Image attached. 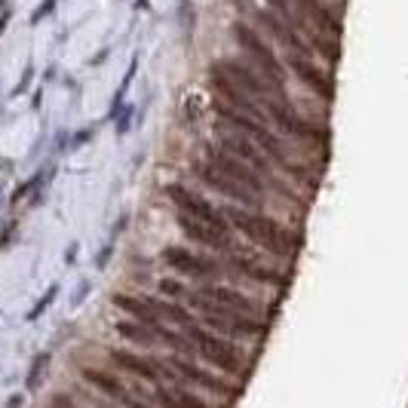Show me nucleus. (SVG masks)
Segmentation results:
<instances>
[{"label":"nucleus","mask_w":408,"mask_h":408,"mask_svg":"<svg viewBox=\"0 0 408 408\" xmlns=\"http://www.w3.org/2000/svg\"><path fill=\"white\" fill-rule=\"evenodd\" d=\"M221 212H225L230 230L243 234L249 243H255V245H261V249H267V252H273V255H280V258H286V255H292V252H295L298 236H292L289 230L280 225V221L271 218V215L249 212V209H243V206H225Z\"/></svg>","instance_id":"1"},{"label":"nucleus","mask_w":408,"mask_h":408,"mask_svg":"<svg viewBox=\"0 0 408 408\" xmlns=\"http://www.w3.org/2000/svg\"><path fill=\"white\" fill-rule=\"evenodd\" d=\"M230 37H234L236 46L252 59V68H258V74L264 77L273 89L286 92V65H282L280 56L273 52V46L261 37V31L245 25V22H234V25H230Z\"/></svg>","instance_id":"2"},{"label":"nucleus","mask_w":408,"mask_h":408,"mask_svg":"<svg viewBox=\"0 0 408 408\" xmlns=\"http://www.w3.org/2000/svg\"><path fill=\"white\" fill-rule=\"evenodd\" d=\"M181 332L197 344V356H203L206 363H212L215 368H221V372H227V375H236L243 368V347H236V341L206 332L199 322L190 328H181Z\"/></svg>","instance_id":"3"},{"label":"nucleus","mask_w":408,"mask_h":408,"mask_svg":"<svg viewBox=\"0 0 408 408\" xmlns=\"http://www.w3.org/2000/svg\"><path fill=\"white\" fill-rule=\"evenodd\" d=\"M264 114H267V120L276 123V129L289 138H304V142H319V144L328 142V129L301 117V114L292 107L289 98H271V102L264 105Z\"/></svg>","instance_id":"4"},{"label":"nucleus","mask_w":408,"mask_h":408,"mask_svg":"<svg viewBox=\"0 0 408 408\" xmlns=\"http://www.w3.org/2000/svg\"><path fill=\"white\" fill-rule=\"evenodd\" d=\"M166 197L181 215H188V218H194V221H203V225H209L212 230H218V234H230L225 212L215 209L209 199L199 197L197 190L184 188V184H166Z\"/></svg>","instance_id":"5"},{"label":"nucleus","mask_w":408,"mask_h":408,"mask_svg":"<svg viewBox=\"0 0 408 408\" xmlns=\"http://www.w3.org/2000/svg\"><path fill=\"white\" fill-rule=\"evenodd\" d=\"M107 356H111V363L123 368V372H129V375H135V378H142V381H148L157 387L160 381H169L172 387H181V381H179V375L172 372V368L166 365V359H157V356H138V353L133 350H123V347H111L107 350Z\"/></svg>","instance_id":"6"},{"label":"nucleus","mask_w":408,"mask_h":408,"mask_svg":"<svg viewBox=\"0 0 408 408\" xmlns=\"http://www.w3.org/2000/svg\"><path fill=\"white\" fill-rule=\"evenodd\" d=\"M203 153H206V160H203L206 166H212L215 172L227 175L230 181L243 184L245 190H252V194H255V197H261V199H264V194H267V181L261 179V175H258L252 166H245L243 160L230 157V153H227V151H221L218 144H206V148H203Z\"/></svg>","instance_id":"7"},{"label":"nucleus","mask_w":408,"mask_h":408,"mask_svg":"<svg viewBox=\"0 0 408 408\" xmlns=\"http://www.w3.org/2000/svg\"><path fill=\"white\" fill-rule=\"evenodd\" d=\"M215 65H218L221 71H225L227 80H234L243 92H249V96L255 98V102H261V107L271 102V98H289L286 92L273 89L271 83H267L264 77L258 74V68H252L249 61H243V59H221V61H215Z\"/></svg>","instance_id":"8"},{"label":"nucleus","mask_w":408,"mask_h":408,"mask_svg":"<svg viewBox=\"0 0 408 408\" xmlns=\"http://www.w3.org/2000/svg\"><path fill=\"white\" fill-rule=\"evenodd\" d=\"M215 133H218V148H221V151H227L230 157L243 160L245 166L255 169L261 179L267 181V188H280V184H276V179H273V166H271V160H267L264 153H261V148H258L255 142H252V138H245L243 133H225L221 126L215 129ZM280 190H282V188H280Z\"/></svg>","instance_id":"9"},{"label":"nucleus","mask_w":408,"mask_h":408,"mask_svg":"<svg viewBox=\"0 0 408 408\" xmlns=\"http://www.w3.org/2000/svg\"><path fill=\"white\" fill-rule=\"evenodd\" d=\"M203 326L218 332L221 338H261L267 332V326L258 317H245V313H234L225 307H209V313H203Z\"/></svg>","instance_id":"10"},{"label":"nucleus","mask_w":408,"mask_h":408,"mask_svg":"<svg viewBox=\"0 0 408 408\" xmlns=\"http://www.w3.org/2000/svg\"><path fill=\"white\" fill-rule=\"evenodd\" d=\"M209 89L215 92V98H218V102L230 105L234 111H240V114H245V117L264 123V126L271 123V120H267V114H264V107H261V102H255V98H252L249 92H243L234 80H227L225 71H221L218 65H212V68H209Z\"/></svg>","instance_id":"11"},{"label":"nucleus","mask_w":408,"mask_h":408,"mask_svg":"<svg viewBox=\"0 0 408 408\" xmlns=\"http://www.w3.org/2000/svg\"><path fill=\"white\" fill-rule=\"evenodd\" d=\"M160 258H163L175 273L190 276V280H221V273H225L221 261L206 258V255H199V252H190V249H184V245H166Z\"/></svg>","instance_id":"12"},{"label":"nucleus","mask_w":408,"mask_h":408,"mask_svg":"<svg viewBox=\"0 0 408 408\" xmlns=\"http://www.w3.org/2000/svg\"><path fill=\"white\" fill-rule=\"evenodd\" d=\"M282 65H286V71L295 74V80L301 83L304 89H310L313 96L322 98V102H332V98H335V80H332V74L322 71V68L313 59L292 56V52H289Z\"/></svg>","instance_id":"13"},{"label":"nucleus","mask_w":408,"mask_h":408,"mask_svg":"<svg viewBox=\"0 0 408 408\" xmlns=\"http://www.w3.org/2000/svg\"><path fill=\"white\" fill-rule=\"evenodd\" d=\"M194 175L206 184V188H212V190H218V194H225V197H230V199H236V203H240L243 209H249V212H261V209H264V199L255 197L252 190H245L243 184L230 181L227 175L215 172L212 166H206V163H194Z\"/></svg>","instance_id":"14"},{"label":"nucleus","mask_w":408,"mask_h":408,"mask_svg":"<svg viewBox=\"0 0 408 408\" xmlns=\"http://www.w3.org/2000/svg\"><path fill=\"white\" fill-rule=\"evenodd\" d=\"M298 10H301V22H307L317 34L328 37V40H338L344 34V22L332 6H326L322 0H295Z\"/></svg>","instance_id":"15"},{"label":"nucleus","mask_w":408,"mask_h":408,"mask_svg":"<svg viewBox=\"0 0 408 408\" xmlns=\"http://www.w3.org/2000/svg\"><path fill=\"white\" fill-rule=\"evenodd\" d=\"M166 365L172 368L175 375H179V381L184 384H197V387H203V390H212V393H218V396H234V387L230 384H225L221 378H215L212 372H206V368H199L194 359H184V356H169L166 359Z\"/></svg>","instance_id":"16"},{"label":"nucleus","mask_w":408,"mask_h":408,"mask_svg":"<svg viewBox=\"0 0 408 408\" xmlns=\"http://www.w3.org/2000/svg\"><path fill=\"white\" fill-rule=\"evenodd\" d=\"M175 225L181 227V234L188 236V240L206 245V249H212V252H227V255H230V252H236L234 236H230V234H218V230H212L209 225H203V221H194V218H188V215L175 212Z\"/></svg>","instance_id":"17"},{"label":"nucleus","mask_w":408,"mask_h":408,"mask_svg":"<svg viewBox=\"0 0 408 408\" xmlns=\"http://www.w3.org/2000/svg\"><path fill=\"white\" fill-rule=\"evenodd\" d=\"M197 292H199V295H203L209 304L225 307V310L245 313V317H255V313H258V301H255V298H249V295H245V292H240V289L218 286V282H203V286H199Z\"/></svg>","instance_id":"18"},{"label":"nucleus","mask_w":408,"mask_h":408,"mask_svg":"<svg viewBox=\"0 0 408 408\" xmlns=\"http://www.w3.org/2000/svg\"><path fill=\"white\" fill-rule=\"evenodd\" d=\"M255 22L264 31H271V37H276L286 50L292 52V56H304V59H313V52H310V46H307V40L301 34H298L295 28H289L286 22L280 19V15H273L271 10H261V13H255Z\"/></svg>","instance_id":"19"},{"label":"nucleus","mask_w":408,"mask_h":408,"mask_svg":"<svg viewBox=\"0 0 408 408\" xmlns=\"http://www.w3.org/2000/svg\"><path fill=\"white\" fill-rule=\"evenodd\" d=\"M227 267L236 276H245V280H255V282H267V286H282V282H286V276H282V273H276V271H271V267H264L255 258L243 255L240 249L227 255Z\"/></svg>","instance_id":"20"},{"label":"nucleus","mask_w":408,"mask_h":408,"mask_svg":"<svg viewBox=\"0 0 408 408\" xmlns=\"http://www.w3.org/2000/svg\"><path fill=\"white\" fill-rule=\"evenodd\" d=\"M114 307H120V310L126 313V319H135V322H142L144 328H151V332L157 335V341H160V332L166 328V322L142 301V295H123L120 292V295H114Z\"/></svg>","instance_id":"21"},{"label":"nucleus","mask_w":408,"mask_h":408,"mask_svg":"<svg viewBox=\"0 0 408 408\" xmlns=\"http://www.w3.org/2000/svg\"><path fill=\"white\" fill-rule=\"evenodd\" d=\"M80 378L89 384V387H96V390H102L105 396H111V399H117V402H123V399L129 396V390H126V384H123L117 375H111V372H105V368H96V365H86V368H80Z\"/></svg>","instance_id":"22"},{"label":"nucleus","mask_w":408,"mask_h":408,"mask_svg":"<svg viewBox=\"0 0 408 408\" xmlns=\"http://www.w3.org/2000/svg\"><path fill=\"white\" fill-rule=\"evenodd\" d=\"M153 399L160 402V408H212L206 399H199L194 390L163 387V384H157V390H153Z\"/></svg>","instance_id":"23"},{"label":"nucleus","mask_w":408,"mask_h":408,"mask_svg":"<svg viewBox=\"0 0 408 408\" xmlns=\"http://www.w3.org/2000/svg\"><path fill=\"white\" fill-rule=\"evenodd\" d=\"M114 328H117V335L123 338V341H129L133 347L138 350H151V347H157V335L151 332V328H144L142 322H135V319H117L114 322Z\"/></svg>","instance_id":"24"},{"label":"nucleus","mask_w":408,"mask_h":408,"mask_svg":"<svg viewBox=\"0 0 408 408\" xmlns=\"http://www.w3.org/2000/svg\"><path fill=\"white\" fill-rule=\"evenodd\" d=\"M50 365H52V353L50 350L37 353V356L31 359V365H28V372H25V390H28V393H37V390L46 384Z\"/></svg>","instance_id":"25"},{"label":"nucleus","mask_w":408,"mask_h":408,"mask_svg":"<svg viewBox=\"0 0 408 408\" xmlns=\"http://www.w3.org/2000/svg\"><path fill=\"white\" fill-rule=\"evenodd\" d=\"M160 344L169 350H175V356H184V359H197V344L190 341L184 332H172V328H163L160 332Z\"/></svg>","instance_id":"26"},{"label":"nucleus","mask_w":408,"mask_h":408,"mask_svg":"<svg viewBox=\"0 0 408 408\" xmlns=\"http://www.w3.org/2000/svg\"><path fill=\"white\" fill-rule=\"evenodd\" d=\"M264 3H267V6H271V13H273V15H280V19H282V22H286V25H289V28H295V31H298V34H301V37L307 34V31H313L310 25H307V22H301V19H298V15H295V13H292L289 0H264Z\"/></svg>","instance_id":"27"},{"label":"nucleus","mask_w":408,"mask_h":408,"mask_svg":"<svg viewBox=\"0 0 408 408\" xmlns=\"http://www.w3.org/2000/svg\"><path fill=\"white\" fill-rule=\"evenodd\" d=\"M56 298H59V286H50V289H46L43 292V298H40V301H37L34 307H31V310H28V322H34V319H40L43 317V313L46 310H50V307H52V301H56Z\"/></svg>","instance_id":"28"},{"label":"nucleus","mask_w":408,"mask_h":408,"mask_svg":"<svg viewBox=\"0 0 408 408\" xmlns=\"http://www.w3.org/2000/svg\"><path fill=\"white\" fill-rule=\"evenodd\" d=\"M184 289L179 280H160V295H166V301H179V298H184Z\"/></svg>","instance_id":"29"},{"label":"nucleus","mask_w":408,"mask_h":408,"mask_svg":"<svg viewBox=\"0 0 408 408\" xmlns=\"http://www.w3.org/2000/svg\"><path fill=\"white\" fill-rule=\"evenodd\" d=\"M50 405H52V408H77V402H74L71 393H52Z\"/></svg>","instance_id":"30"},{"label":"nucleus","mask_w":408,"mask_h":408,"mask_svg":"<svg viewBox=\"0 0 408 408\" xmlns=\"http://www.w3.org/2000/svg\"><path fill=\"white\" fill-rule=\"evenodd\" d=\"M120 405H126V408H153V405H148V402H144L142 396H133V393H129L126 399H123Z\"/></svg>","instance_id":"31"},{"label":"nucleus","mask_w":408,"mask_h":408,"mask_svg":"<svg viewBox=\"0 0 408 408\" xmlns=\"http://www.w3.org/2000/svg\"><path fill=\"white\" fill-rule=\"evenodd\" d=\"M22 405H25V393H13L10 399H6L3 408H22Z\"/></svg>","instance_id":"32"},{"label":"nucleus","mask_w":408,"mask_h":408,"mask_svg":"<svg viewBox=\"0 0 408 408\" xmlns=\"http://www.w3.org/2000/svg\"><path fill=\"white\" fill-rule=\"evenodd\" d=\"M86 295H89V282H83V286L77 289V295H74V304H80V301H83V298H86Z\"/></svg>","instance_id":"33"}]
</instances>
